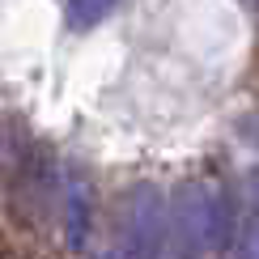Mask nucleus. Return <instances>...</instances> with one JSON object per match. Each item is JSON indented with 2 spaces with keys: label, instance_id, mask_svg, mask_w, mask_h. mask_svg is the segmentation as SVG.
I'll return each instance as SVG.
<instances>
[{
  "label": "nucleus",
  "instance_id": "nucleus-2",
  "mask_svg": "<svg viewBox=\"0 0 259 259\" xmlns=\"http://www.w3.org/2000/svg\"><path fill=\"white\" fill-rule=\"evenodd\" d=\"M166 238H170V204L153 183H140L123 204L119 255H161Z\"/></svg>",
  "mask_w": 259,
  "mask_h": 259
},
{
  "label": "nucleus",
  "instance_id": "nucleus-1",
  "mask_svg": "<svg viewBox=\"0 0 259 259\" xmlns=\"http://www.w3.org/2000/svg\"><path fill=\"white\" fill-rule=\"evenodd\" d=\"M170 234H179L183 255L234 251V208L225 191H212L204 183L179 187L175 204H170Z\"/></svg>",
  "mask_w": 259,
  "mask_h": 259
},
{
  "label": "nucleus",
  "instance_id": "nucleus-4",
  "mask_svg": "<svg viewBox=\"0 0 259 259\" xmlns=\"http://www.w3.org/2000/svg\"><path fill=\"white\" fill-rule=\"evenodd\" d=\"M119 0H68V26L72 30H94L98 21L115 13Z\"/></svg>",
  "mask_w": 259,
  "mask_h": 259
},
{
  "label": "nucleus",
  "instance_id": "nucleus-3",
  "mask_svg": "<svg viewBox=\"0 0 259 259\" xmlns=\"http://www.w3.org/2000/svg\"><path fill=\"white\" fill-rule=\"evenodd\" d=\"M64 208H68V242L81 246L85 238H90V187H85L81 179H68Z\"/></svg>",
  "mask_w": 259,
  "mask_h": 259
}]
</instances>
